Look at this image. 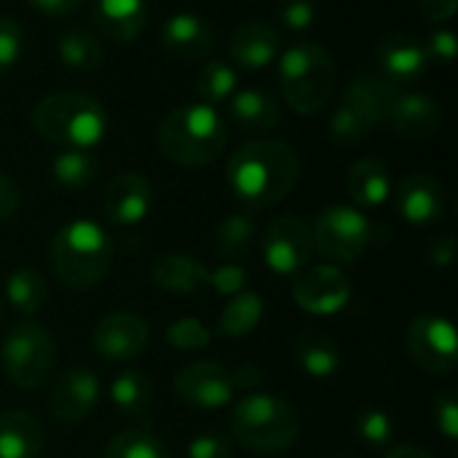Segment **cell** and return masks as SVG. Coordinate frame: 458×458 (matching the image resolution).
Masks as SVG:
<instances>
[{"mask_svg":"<svg viewBox=\"0 0 458 458\" xmlns=\"http://www.w3.org/2000/svg\"><path fill=\"white\" fill-rule=\"evenodd\" d=\"M228 185L247 209L279 204L301 180V156L290 142L260 137L242 145L228 161Z\"/></svg>","mask_w":458,"mask_h":458,"instance_id":"cell-1","label":"cell"},{"mask_svg":"<svg viewBox=\"0 0 458 458\" xmlns=\"http://www.w3.org/2000/svg\"><path fill=\"white\" fill-rule=\"evenodd\" d=\"M228 142V129L217 107L188 102L166 113L158 126V150L177 166L201 169L215 164Z\"/></svg>","mask_w":458,"mask_h":458,"instance_id":"cell-2","label":"cell"},{"mask_svg":"<svg viewBox=\"0 0 458 458\" xmlns=\"http://www.w3.org/2000/svg\"><path fill=\"white\" fill-rule=\"evenodd\" d=\"M32 129L62 150H91L107 134L105 105L83 91L46 94L32 107Z\"/></svg>","mask_w":458,"mask_h":458,"instance_id":"cell-3","label":"cell"},{"mask_svg":"<svg viewBox=\"0 0 458 458\" xmlns=\"http://www.w3.org/2000/svg\"><path fill=\"white\" fill-rule=\"evenodd\" d=\"M279 89L290 110L314 115L325 110L335 94V56L314 40H298L276 56Z\"/></svg>","mask_w":458,"mask_h":458,"instance_id":"cell-4","label":"cell"},{"mask_svg":"<svg viewBox=\"0 0 458 458\" xmlns=\"http://www.w3.org/2000/svg\"><path fill=\"white\" fill-rule=\"evenodd\" d=\"M48 260L64 287L83 293L107 276L113 263V242L99 223L78 217L54 233Z\"/></svg>","mask_w":458,"mask_h":458,"instance_id":"cell-5","label":"cell"},{"mask_svg":"<svg viewBox=\"0 0 458 458\" xmlns=\"http://www.w3.org/2000/svg\"><path fill=\"white\" fill-rule=\"evenodd\" d=\"M301 435L298 411L268 392L244 394L231 416V437L258 454H284Z\"/></svg>","mask_w":458,"mask_h":458,"instance_id":"cell-6","label":"cell"},{"mask_svg":"<svg viewBox=\"0 0 458 458\" xmlns=\"http://www.w3.org/2000/svg\"><path fill=\"white\" fill-rule=\"evenodd\" d=\"M403 89L392 86L378 72H362L357 75L344 97L341 105L333 110L330 118V137L338 145H357L368 134H373L381 123H386L389 110Z\"/></svg>","mask_w":458,"mask_h":458,"instance_id":"cell-7","label":"cell"},{"mask_svg":"<svg viewBox=\"0 0 458 458\" xmlns=\"http://www.w3.org/2000/svg\"><path fill=\"white\" fill-rule=\"evenodd\" d=\"M0 362L11 384L19 389H40L56 368V341L40 322L21 319L5 333Z\"/></svg>","mask_w":458,"mask_h":458,"instance_id":"cell-8","label":"cell"},{"mask_svg":"<svg viewBox=\"0 0 458 458\" xmlns=\"http://www.w3.org/2000/svg\"><path fill=\"white\" fill-rule=\"evenodd\" d=\"M314 250L333 263H354L373 244V223L368 215L349 204H335L314 220Z\"/></svg>","mask_w":458,"mask_h":458,"instance_id":"cell-9","label":"cell"},{"mask_svg":"<svg viewBox=\"0 0 458 458\" xmlns=\"http://www.w3.org/2000/svg\"><path fill=\"white\" fill-rule=\"evenodd\" d=\"M405 349L413 365L432 376H448L458 365V338L456 327L445 317H419L411 322L405 335Z\"/></svg>","mask_w":458,"mask_h":458,"instance_id":"cell-10","label":"cell"},{"mask_svg":"<svg viewBox=\"0 0 458 458\" xmlns=\"http://www.w3.org/2000/svg\"><path fill=\"white\" fill-rule=\"evenodd\" d=\"M260 250H263L266 266L282 276H293V274H301L303 268H309V263L317 252L311 225L306 220H301L298 215L276 217L266 228Z\"/></svg>","mask_w":458,"mask_h":458,"instance_id":"cell-11","label":"cell"},{"mask_svg":"<svg viewBox=\"0 0 458 458\" xmlns=\"http://www.w3.org/2000/svg\"><path fill=\"white\" fill-rule=\"evenodd\" d=\"M295 303L314 317H333L352 301V282L338 266L303 268L293 284Z\"/></svg>","mask_w":458,"mask_h":458,"instance_id":"cell-12","label":"cell"},{"mask_svg":"<svg viewBox=\"0 0 458 458\" xmlns=\"http://www.w3.org/2000/svg\"><path fill=\"white\" fill-rule=\"evenodd\" d=\"M177 397L196 411H217L236 394L233 373L220 362H191L174 376Z\"/></svg>","mask_w":458,"mask_h":458,"instance_id":"cell-13","label":"cell"},{"mask_svg":"<svg viewBox=\"0 0 458 458\" xmlns=\"http://www.w3.org/2000/svg\"><path fill=\"white\" fill-rule=\"evenodd\" d=\"M150 327L142 317L118 311L97 322L91 333V349L105 362H131L145 354Z\"/></svg>","mask_w":458,"mask_h":458,"instance_id":"cell-14","label":"cell"},{"mask_svg":"<svg viewBox=\"0 0 458 458\" xmlns=\"http://www.w3.org/2000/svg\"><path fill=\"white\" fill-rule=\"evenodd\" d=\"M99 394H102L99 378L94 376V370L81 365V368L64 370L54 381L46 405H48L54 421H59V424H81L94 413V408L99 403Z\"/></svg>","mask_w":458,"mask_h":458,"instance_id":"cell-15","label":"cell"},{"mask_svg":"<svg viewBox=\"0 0 458 458\" xmlns=\"http://www.w3.org/2000/svg\"><path fill=\"white\" fill-rule=\"evenodd\" d=\"M376 62H378V75H384L397 89L416 83L429 67V56H427L424 43L408 32L384 35L376 43Z\"/></svg>","mask_w":458,"mask_h":458,"instance_id":"cell-16","label":"cell"},{"mask_svg":"<svg viewBox=\"0 0 458 458\" xmlns=\"http://www.w3.org/2000/svg\"><path fill=\"white\" fill-rule=\"evenodd\" d=\"M105 217L115 225H137L153 209V185L140 172H121L115 174L102 193Z\"/></svg>","mask_w":458,"mask_h":458,"instance_id":"cell-17","label":"cell"},{"mask_svg":"<svg viewBox=\"0 0 458 458\" xmlns=\"http://www.w3.org/2000/svg\"><path fill=\"white\" fill-rule=\"evenodd\" d=\"M161 46L172 59L201 62L215 51V30L199 13H172L161 24Z\"/></svg>","mask_w":458,"mask_h":458,"instance_id":"cell-18","label":"cell"},{"mask_svg":"<svg viewBox=\"0 0 458 458\" xmlns=\"http://www.w3.org/2000/svg\"><path fill=\"white\" fill-rule=\"evenodd\" d=\"M397 212L411 225H432L445 212L443 182L432 174H408L392 191Z\"/></svg>","mask_w":458,"mask_h":458,"instance_id":"cell-19","label":"cell"},{"mask_svg":"<svg viewBox=\"0 0 458 458\" xmlns=\"http://www.w3.org/2000/svg\"><path fill=\"white\" fill-rule=\"evenodd\" d=\"M386 123L405 140H429L435 137L443 123H445V113L443 105L421 91H400Z\"/></svg>","mask_w":458,"mask_h":458,"instance_id":"cell-20","label":"cell"},{"mask_svg":"<svg viewBox=\"0 0 458 458\" xmlns=\"http://www.w3.org/2000/svg\"><path fill=\"white\" fill-rule=\"evenodd\" d=\"M228 54L244 70H263L282 54V38L274 24L252 19L233 30L228 40Z\"/></svg>","mask_w":458,"mask_h":458,"instance_id":"cell-21","label":"cell"},{"mask_svg":"<svg viewBox=\"0 0 458 458\" xmlns=\"http://www.w3.org/2000/svg\"><path fill=\"white\" fill-rule=\"evenodd\" d=\"M91 16L99 35L115 43H131L148 27L145 0H94Z\"/></svg>","mask_w":458,"mask_h":458,"instance_id":"cell-22","label":"cell"},{"mask_svg":"<svg viewBox=\"0 0 458 458\" xmlns=\"http://www.w3.org/2000/svg\"><path fill=\"white\" fill-rule=\"evenodd\" d=\"M346 191L357 209H378L392 199V172L376 156L360 158L346 172Z\"/></svg>","mask_w":458,"mask_h":458,"instance_id":"cell-23","label":"cell"},{"mask_svg":"<svg viewBox=\"0 0 458 458\" xmlns=\"http://www.w3.org/2000/svg\"><path fill=\"white\" fill-rule=\"evenodd\" d=\"M231 121L250 134H268L282 123V105L260 89H236L228 99Z\"/></svg>","mask_w":458,"mask_h":458,"instance_id":"cell-24","label":"cell"},{"mask_svg":"<svg viewBox=\"0 0 458 458\" xmlns=\"http://www.w3.org/2000/svg\"><path fill=\"white\" fill-rule=\"evenodd\" d=\"M46 445L43 424L27 411L0 413V458H38Z\"/></svg>","mask_w":458,"mask_h":458,"instance_id":"cell-25","label":"cell"},{"mask_svg":"<svg viewBox=\"0 0 458 458\" xmlns=\"http://www.w3.org/2000/svg\"><path fill=\"white\" fill-rule=\"evenodd\" d=\"M153 282L166 290V293H177V295H193L201 287H207V276L209 268H204L199 260H193L191 255H166L161 260L153 263L150 271Z\"/></svg>","mask_w":458,"mask_h":458,"instance_id":"cell-26","label":"cell"},{"mask_svg":"<svg viewBox=\"0 0 458 458\" xmlns=\"http://www.w3.org/2000/svg\"><path fill=\"white\" fill-rule=\"evenodd\" d=\"M295 357L306 376L311 378H330L341 368V349L338 344L317 330H306L295 341Z\"/></svg>","mask_w":458,"mask_h":458,"instance_id":"cell-27","label":"cell"},{"mask_svg":"<svg viewBox=\"0 0 458 458\" xmlns=\"http://www.w3.org/2000/svg\"><path fill=\"white\" fill-rule=\"evenodd\" d=\"M153 403V384L148 373L142 370H121L113 384H110V405L126 416V419H140L148 413Z\"/></svg>","mask_w":458,"mask_h":458,"instance_id":"cell-28","label":"cell"},{"mask_svg":"<svg viewBox=\"0 0 458 458\" xmlns=\"http://www.w3.org/2000/svg\"><path fill=\"white\" fill-rule=\"evenodd\" d=\"M56 54L64 67L78 70V72H94L105 62V48L99 38L83 27L64 30L56 40Z\"/></svg>","mask_w":458,"mask_h":458,"instance_id":"cell-29","label":"cell"},{"mask_svg":"<svg viewBox=\"0 0 458 458\" xmlns=\"http://www.w3.org/2000/svg\"><path fill=\"white\" fill-rule=\"evenodd\" d=\"M48 298L46 276L38 268L21 266L5 279V301L21 317H35Z\"/></svg>","mask_w":458,"mask_h":458,"instance_id":"cell-30","label":"cell"},{"mask_svg":"<svg viewBox=\"0 0 458 458\" xmlns=\"http://www.w3.org/2000/svg\"><path fill=\"white\" fill-rule=\"evenodd\" d=\"M51 174L56 185L67 191H83L97 180L99 161L91 150H59L51 161Z\"/></svg>","mask_w":458,"mask_h":458,"instance_id":"cell-31","label":"cell"},{"mask_svg":"<svg viewBox=\"0 0 458 458\" xmlns=\"http://www.w3.org/2000/svg\"><path fill=\"white\" fill-rule=\"evenodd\" d=\"M255 236V220L247 212H233L223 217L215 228V252L223 258H242L252 250Z\"/></svg>","mask_w":458,"mask_h":458,"instance_id":"cell-32","label":"cell"},{"mask_svg":"<svg viewBox=\"0 0 458 458\" xmlns=\"http://www.w3.org/2000/svg\"><path fill=\"white\" fill-rule=\"evenodd\" d=\"M263 298L252 290H242L239 295H233V301L225 306L223 317H220V333L225 338H242L250 335L260 319H263Z\"/></svg>","mask_w":458,"mask_h":458,"instance_id":"cell-33","label":"cell"},{"mask_svg":"<svg viewBox=\"0 0 458 458\" xmlns=\"http://www.w3.org/2000/svg\"><path fill=\"white\" fill-rule=\"evenodd\" d=\"M236 89H239V72L233 70L231 62H223V59H209L196 78V91L201 102L212 107L228 102L236 94Z\"/></svg>","mask_w":458,"mask_h":458,"instance_id":"cell-34","label":"cell"},{"mask_svg":"<svg viewBox=\"0 0 458 458\" xmlns=\"http://www.w3.org/2000/svg\"><path fill=\"white\" fill-rule=\"evenodd\" d=\"M102 458H172V454L153 432L126 429L107 443Z\"/></svg>","mask_w":458,"mask_h":458,"instance_id":"cell-35","label":"cell"},{"mask_svg":"<svg viewBox=\"0 0 458 458\" xmlns=\"http://www.w3.org/2000/svg\"><path fill=\"white\" fill-rule=\"evenodd\" d=\"M354 432L357 437L370 448H384L394 437V421L381 408H362L354 416Z\"/></svg>","mask_w":458,"mask_h":458,"instance_id":"cell-36","label":"cell"},{"mask_svg":"<svg viewBox=\"0 0 458 458\" xmlns=\"http://www.w3.org/2000/svg\"><path fill=\"white\" fill-rule=\"evenodd\" d=\"M166 341L177 352H199L212 344V330L193 317H182L166 327Z\"/></svg>","mask_w":458,"mask_h":458,"instance_id":"cell-37","label":"cell"},{"mask_svg":"<svg viewBox=\"0 0 458 458\" xmlns=\"http://www.w3.org/2000/svg\"><path fill=\"white\" fill-rule=\"evenodd\" d=\"M24 51L21 27L11 16H0V75L8 72Z\"/></svg>","mask_w":458,"mask_h":458,"instance_id":"cell-38","label":"cell"},{"mask_svg":"<svg viewBox=\"0 0 458 458\" xmlns=\"http://www.w3.org/2000/svg\"><path fill=\"white\" fill-rule=\"evenodd\" d=\"M276 16L284 27L303 32L314 24L317 19V5L314 0H279L276 3Z\"/></svg>","mask_w":458,"mask_h":458,"instance_id":"cell-39","label":"cell"},{"mask_svg":"<svg viewBox=\"0 0 458 458\" xmlns=\"http://www.w3.org/2000/svg\"><path fill=\"white\" fill-rule=\"evenodd\" d=\"M188 458H233V437L220 432H204L191 440Z\"/></svg>","mask_w":458,"mask_h":458,"instance_id":"cell-40","label":"cell"},{"mask_svg":"<svg viewBox=\"0 0 458 458\" xmlns=\"http://www.w3.org/2000/svg\"><path fill=\"white\" fill-rule=\"evenodd\" d=\"M207 287H212L217 295H239L247 287V271L236 263L220 266V268L209 271Z\"/></svg>","mask_w":458,"mask_h":458,"instance_id":"cell-41","label":"cell"},{"mask_svg":"<svg viewBox=\"0 0 458 458\" xmlns=\"http://www.w3.org/2000/svg\"><path fill=\"white\" fill-rule=\"evenodd\" d=\"M435 424H437V429H440V435L445 437V440H458V400H456V392L454 389H448V392H443V394H437V400H435Z\"/></svg>","mask_w":458,"mask_h":458,"instance_id":"cell-42","label":"cell"},{"mask_svg":"<svg viewBox=\"0 0 458 458\" xmlns=\"http://www.w3.org/2000/svg\"><path fill=\"white\" fill-rule=\"evenodd\" d=\"M424 48H427L429 62L435 59V62H440V64H454L458 51L456 32H454L451 27H437V30L429 35V40H427Z\"/></svg>","mask_w":458,"mask_h":458,"instance_id":"cell-43","label":"cell"},{"mask_svg":"<svg viewBox=\"0 0 458 458\" xmlns=\"http://www.w3.org/2000/svg\"><path fill=\"white\" fill-rule=\"evenodd\" d=\"M19 201H21V191L19 185L0 172V223L8 220L16 209H19Z\"/></svg>","mask_w":458,"mask_h":458,"instance_id":"cell-44","label":"cell"},{"mask_svg":"<svg viewBox=\"0 0 458 458\" xmlns=\"http://www.w3.org/2000/svg\"><path fill=\"white\" fill-rule=\"evenodd\" d=\"M27 5H32L38 13L43 16H51V19H62V16H70L75 13L83 0H27Z\"/></svg>","mask_w":458,"mask_h":458,"instance_id":"cell-45","label":"cell"},{"mask_svg":"<svg viewBox=\"0 0 458 458\" xmlns=\"http://www.w3.org/2000/svg\"><path fill=\"white\" fill-rule=\"evenodd\" d=\"M416 3H419L424 19L437 21V24L454 19V13L458 11V0H416Z\"/></svg>","mask_w":458,"mask_h":458,"instance_id":"cell-46","label":"cell"},{"mask_svg":"<svg viewBox=\"0 0 458 458\" xmlns=\"http://www.w3.org/2000/svg\"><path fill=\"white\" fill-rule=\"evenodd\" d=\"M454 255H456V244H454V236L451 233H445L440 242H435V247H432V263L437 268L451 266L454 263Z\"/></svg>","mask_w":458,"mask_h":458,"instance_id":"cell-47","label":"cell"},{"mask_svg":"<svg viewBox=\"0 0 458 458\" xmlns=\"http://www.w3.org/2000/svg\"><path fill=\"white\" fill-rule=\"evenodd\" d=\"M384 458H432V454L416 445H394Z\"/></svg>","mask_w":458,"mask_h":458,"instance_id":"cell-48","label":"cell"},{"mask_svg":"<svg viewBox=\"0 0 458 458\" xmlns=\"http://www.w3.org/2000/svg\"><path fill=\"white\" fill-rule=\"evenodd\" d=\"M0 319H3V303H0Z\"/></svg>","mask_w":458,"mask_h":458,"instance_id":"cell-49","label":"cell"}]
</instances>
